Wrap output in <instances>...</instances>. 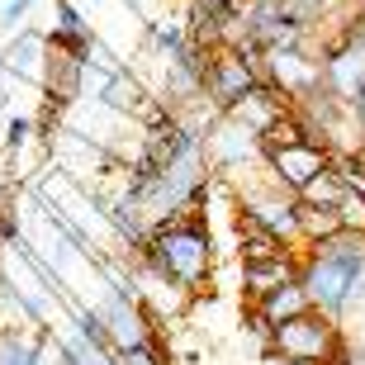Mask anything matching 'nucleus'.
I'll use <instances>...</instances> for the list:
<instances>
[{
  "label": "nucleus",
  "mask_w": 365,
  "mask_h": 365,
  "mask_svg": "<svg viewBox=\"0 0 365 365\" xmlns=\"http://www.w3.org/2000/svg\"><path fill=\"white\" fill-rule=\"evenodd\" d=\"M48 332H53V356H57L62 365H114V351H109V346H95V341H86L71 323H62V327L53 323Z\"/></svg>",
  "instance_id": "12"
},
{
  "label": "nucleus",
  "mask_w": 365,
  "mask_h": 365,
  "mask_svg": "<svg viewBox=\"0 0 365 365\" xmlns=\"http://www.w3.org/2000/svg\"><path fill=\"white\" fill-rule=\"evenodd\" d=\"M294 232H299V247H318L327 237L341 232V218H337V204H304L294 200Z\"/></svg>",
  "instance_id": "13"
},
{
  "label": "nucleus",
  "mask_w": 365,
  "mask_h": 365,
  "mask_svg": "<svg viewBox=\"0 0 365 365\" xmlns=\"http://www.w3.org/2000/svg\"><path fill=\"white\" fill-rule=\"evenodd\" d=\"M257 86H261L257 67H252L237 48H214V53H209V67H204V100H209L218 114H232Z\"/></svg>",
  "instance_id": "4"
},
{
  "label": "nucleus",
  "mask_w": 365,
  "mask_h": 365,
  "mask_svg": "<svg viewBox=\"0 0 365 365\" xmlns=\"http://www.w3.org/2000/svg\"><path fill=\"white\" fill-rule=\"evenodd\" d=\"M351 109H356V119H361V128H365V95H361V100H356Z\"/></svg>",
  "instance_id": "23"
},
{
  "label": "nucleus",
  "mask_w": 365,
  "mask_h": 365,
  "mask_svg": "<svg viewBox=\"0 0 365 365\" xmlns=\"http://www.w3.org/2000/svg\"><path fill=\"white\" fill-rule=\"evenodd\" d=\"M289 114H294V109H289V100H284V95L275 91V86H257V91L247 95L242 105L232 109V119L242 123V128H252V133H257V143H261L266 133H271L275 123L289 119Z\"/></svg>",
  "instance_id": "9"
},
{
  "label": "nucleus",
  "mask_w": 365,
  "mask_h": 365,
  "mask_svg": "<svg viewBox=\"0 0 365 365\" xmlns=\"http://www.w3.org/2000/svg\"><path fill=\"white\" fill-rule=\"evenodd\" d=\"M185 24L180 19H162V24H148V48H152V57L157 62H171V57L185 48Z\"/></svg>",
  "instance_id": "14"
},
{
  "label": "nucleus",
  "mask_w": 365,
  "mask_h": 365,
  "mask_svg": "<svg viewBox=\"0 0 365 365\" xmlns=\"http://www.w3.org/2000/svg\"><path fill=\"white\" fill-rule=\"evenodd\" d=\"M341 195H346V185H341V171H337V162L332 166H323L318 176L309 180V185L299 190L294 200H304V204H337Z\"/></svg>",
  "instance_id": "15"
},
{
  "label": "nucleus",
  "mask_w": 365,
  "mask_h": 365,
  "mask_svg": "<svg viewBox=\"0 0 365 365\" xmlns=\"http://www.w3.org/2000/svg\"><path fill=\"white\" fill-rule=\"evenodd\" d=\"M95 100H100L105 109H114V114H123V119H143L157 95L143 86V76H138L133 67H119V71H109V76H100Z\"/></svg>",
  "instance_id": "7"
},
{
  "label": "nucleus",
  "mask_w": 365,
  "mask_h": 365,
  "mask_svg": "<svg viewBox=\"0 0 365 365\" xmlns=\"http://www.w3.org/2000/svg\"><path fill=\"white\" fill-rule=\"evenodd\" d=\"M29 138H34V119H29V114H10V119H5V128H0V148H5V152H19Z\"/></svg>",
  "instance_id": "19"
},
{
  "label": "nucleus",
  "mask_w": 365,
  "mask_h": 365,
  "mask_svg": "<svg viewBox=\"0 0 365 365\" xmlns=\"http://www.w3.org/2000/svg\"><path fill=\"white\" fill-rule=\"evenodd\" d=\"M29 346L34 337H24L19 327H0V365H29Z\"/></svg>",
  "instance_id": "18"
},
{
  "label": "nucleus",
  "mask_w": 365,
  "mask_h": 365,
  "mask_svg": "<svg viewBox=\"0 0 365 365\" xmlns=\"http://www.w3.org/2000/svg\"><path fill=\"white\" fill-rule=\"evenodd\" d=\"M351 162H356V166H361V171H365V138H361V148L351 152Z\"/></svg>",
  "instance_id": "22"
},
{
  "label": "nucleus",
  "mask_w": 365,
  "mask_h": 365,
  "mask_svg": "<svg viewBox=\"0 0 365 365\" xmlns=\"http://www.w3.org/2000/svg\"><path fill=\"white\" fill-rule=\"evenodd\" d=\"M289 280H299V252H275V257H261V261H242V289L252 304Z\"/></svg>",
  "instance_id": "8"
},
{
  "label": "nucleus",
  "mask_w": 365,
  "mask_h": 365,
  "mask_svg": "<svg viewBox=\"0 0 365 365\" xmlns=\"http://www.w3.org/2000/svg\"><path fill=\"white\" fill-rule=\"evenodd\" d=\"M341 346H346L341 323L327 318V313H318V309L299 313V318H289V323L266 332V351L280 365H332Z\"/></svg>",
  "instance_id": "2"
},
{
  "label": "nucleus",
  "mask_w": 365,
  "mask_h": 365,
  "mask_svg": "<svg viewBox=\"0 0 365 365\" xmlns=\"http://www.w3.org/2000/svg\"><path fill=\"white\" fill-rule=\"evenodd\" d=\"M34 5H38V0H5V5H0V29H5V34L24 29V19H29Z\"/></svg>",
  "instance_id": "21"
},
{
  "label": "nucleus",
  "mask_w": 365,
  "mask_h": 365,
  "mask_svg": "<svg viewBox=\"0 0 365 365\" xmlns=\"http://www.w3.org/2000/svg\"><path fill=\"white\" fill-rule=\"evenodd\" d=\"M57 34H71V38H95L91 19H86V10H76L71 0H57Z\"/></svg>",
  "instance_id": "17"
},
{
  "label": "nucleus",
  "mask_w": 365,
  "mask_h": 365,
  "mask_svg": "<svg viewBox=\"0 0 365 365\" xmlns=\"http://www.w3.org/2000/svg\"><path fill=\"white\" fill-rule=\"evenodd\" d=\"M100 318H105V327H109V341H114V351L119 346H133V341H143V337H157V323H152V313L138 304V299H128V294H119V289H109L105 284V294H100Z\"/></svg>",
  "instance_id": "5"
},
{
  "label": "nucleus",
  "mask_w": 365,
  "mask_h": 365,
  "mask_svg": "<svg viewBox=\"0 0 365 365\" xmlns=\"http://www.w3.org/2000/svg\"><path fill=\"white\" fill-rule=\"evenodd\" d=\"M337 218H341V228H346V232H365V200L346 190V195L337 200Z\"/></svg>",
  "instance_id": "20"
},
{
  "label": "nucleus",
  "mask_w": 365,
  "mask_h": 365,
  "mask_svg": "<svg viewBox=\"0 0 365 365\" xmlns=\"http://www.w3.org/2000/svg\"><path fill=\"white\" fill-rule=\"evenodd\" d=\"M299 313H309V294H304V284H299V280H289V284H280V289H271L266 299L252 304V327L266 337L271 327L289 323V318H299Z\"/></svg>",
  "instance_id": "10"
},
{
  "label": "nucleus",
  "mask_w": 365,
  "mask_h": 365,
  "mask_svg": "<svg viewBox=\"0 0 365 365\" xmlns=\"http://www.w3.org/2000/svg\"><path fill=\"white\" fill-rule=\"evenodd\" d=\"M48 43H43L38 29H14L10 48H5V57H0V67L10 71V76H19V81H43V62H48V53H43Z\"/></svg>",
  "instance_id": "11"
},
{
  "label": "nucleus",
  "mask_w": 365,
  "mask_h": 365,
  "mask_svg": "<svg viewBox=\"0 0 365 365\" xmlns=\"http://www.w3.org/2000/svg\"><path fill=\"white\" fill-rule=\"evenodd\" d=\"M138 261H148L157 275L176 284L180 294H204L209 280H214V261H218V242H214V228L209 218L195 209V214H176L148 228V242L138 252Z\"/></svg>",
  "instance_id": "1"
},
{
  "label": "nucleus",
  "mask_w": 365,
  "mask_h": 365,
  "mask_svg": "<svg viewBox=\"0 0 365 365\" xmlns=\"http://www.w3.org/2000/svg\"><path fill=\"white\" fill-rule=\"evenodd\" d=\"M261 166H266V176L280 190L299 195L323 166H332V152L318 148L313 138H289V143H266V148H261Z\"/></svg>",
  "instance_id": "3"
},
{
  "label": "nucleus",
  "mask_w": 365,
  "mask_h": 365,
  "mask_svg": "<svg viewBox=\"0 0 365 365\" xmlns=\"http://www.w3.org/2000/svg\"><path fill=\"white\" fill-rule=\"evenodd\" d=\"M114 365H171V356H166L162 337H143V341H133V346H119V351H114Z\"/></svg>",
  "instance_id": "16"
},
{
  "label": "nucleus",
  "mask_w": 365,
  "mask_h": 365,
  "mask_svg": "<svg viewBox=\"0 0 365 365\" xmlns=\"http://www.w3.org/2000/svg\"><path fill=\"white\" fill-rule=\"evenodd\" d=\"M323 86L337 100L356 105L365 95V38H346L323 57Z\"/></svg>",
  "instance_id": "6"
},
{
  "label": "nucleus",
  "mask_w": 365,
  "mask_h": 365,
  "mask_svg": "<svg viewBox=\"0 0 365 365\" xmlns=\"http://www.w3.org/2000/svg\"><path fill=\"white\" fill-rule=\"evenodd\" d=\"M0 114H5V109H0Z\"/></svg>",
  "instance_id": "25"
},
{
  "label": "nucleus",
  "mask_w": 365,
  "mask_h": 365,
  "mask_svg": "<svg viewBox=\"0 0 365 365\" xmlns=\"http://www.w3.org/2000/svg\"><path fill=\"white\" fill-rule=\"evenodd\" d=\"M53 365H62V361H57V356H53Z\"/></svg>",
  "instance_id": "24"
}]
</instances>
